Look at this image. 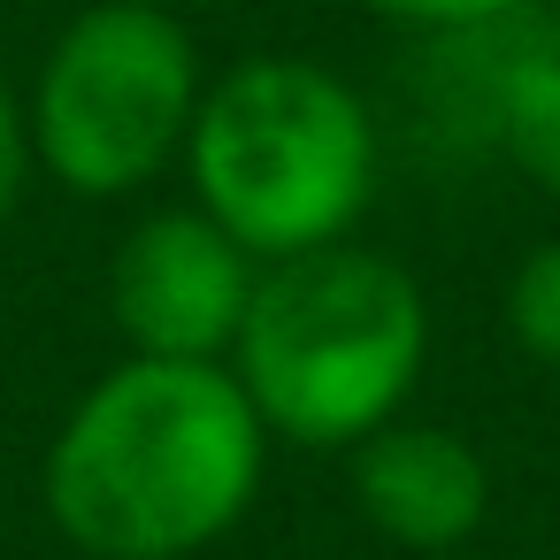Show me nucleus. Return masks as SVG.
<instances>
[{
	"label": "nucleus",
	"instance_id": "f257e3e1",
	"mask_svg": "<svg viewBox=\"0 0 560 560\" xmlns=\"http://www.w3.org/2000/svg\"><path fill=\"white\" fill-rule=\"evenodd\" d=\"M269 430L223 361L108 369L47 445V514L85 560H192L261 491Z\"/></svg>",
	"mask_w": 560,
	"mask_h": 560
},
{
	"label": "nucleus",
	"instance_id": "f03ea898",
	"mask_svg": "<svg viewBox=\"0 0 560 560\" xmlns=\"http://www.w3.org/2000/svg\"><path fill=\"white\" fill-rule=\"evenodd\" d=\"M430 315L399 261L361 246H315L269 261L238 323V384L269 438L361 445L399 415L422 376Z\"/></svg>",
	"mask_w": 560,
	"mask_h": 560
},
{
	"label": "nucleus",
	"instance_id": "7ed1b4c3",
	"mask_svg": "<svg viewBox=\"0 0 560 560\" xmlns=\"http://www.w3.org/2000/svg\"><path fill=\"white\" fill-rule=\"evenodd\" d=\"M185 162L208 223H223L254 261H292L338 246L369 215L376 116L323 62L261 55L200 93Z\"/></svg>",
	"mask_w": 560,
	"mask_h": 560
},
{
	"label": "nucleus",
	"instance_id": "20e7f679",
	"mask_svg": "<svg viewBox=\"0 0 560 560\" xmlns=\"http://www.w3.org/2000/svg\"><path fill=\"white\" fill-rule=\"evenodd\" d=\"M200 116L192 32L154 0H93L62 24L32 85V162L78 200H124L162 177Z\"/></svg>",
	"mask_w": 560,
	"mask_h": 560
},
{
	"label": "nucleus",
	"instance_id": "39448f33",
	"mask_svg": "<svg viewBox=\"0 0 560 560\" xmlns=\"http://www.w3.org/2000/svg\"><path fill=\"white\" fill-rule=\"evenodd\" d=\"M254 254L200 208L147 215L108 269V315L147 361H223L254 307Z\"/></svg>",
	"mask_w": 560,
	"mask_h": 560
},
{
	"label": "nucleus",
	"instance_id": "423d86ee",
	"mask_svg": "<svg viewBox=\"0 0 560 560\" xmlns=\"http://www.w3.org/2000/svg\"><path fill=\"white\" fill-rule=\"evenodd\" d=\"M353 499L376 537L407 552H453L476 537L491 506V476L468 438L430 430V422H384L353 453Z\"/></svg>",
	"mask_w": 560,
	"mask_h": 560
},
{
	"label": "nucleus",
	"instance_id": "0eeeda50",
	"mask_svg": "<svg viewBox=\"0 0 560 560\" xmlns=\"http://www.w3.org/2000/svg\"><path fill=\"white\" fill-rule=\"evenodd\" d=\"M491 131H499V147L514 154V170L560 200V47L529 55V62L506 78V93H499V108H491Z\"/></svg>",
	"mask_w": 560,
	"mask_h": 560
},
{
	"label": "nucleus",
	"instance_id": "6e6552de",
	"mask_svg": "<svg viewBox=\"0 0 560 560\" xmlns=\"http://www.w3.org/2000/svg\"><path fill=\"white\" fill-rule=\"evenodd\" d=\"M506 330L529 361L560 369V238H545L514 277H506Z\"/></svg>",
	"mask_w": 560,
	"mask_h": 560
},
{
	"label": "nucleus",
	"instance_id": "1a4fd4ad",
	"mask_svg": "<svg viewBox=\"0 0 560 560\" xmlns=\"http://www.w3.org/2000/svg\"><path fill=\"white\" fill-rule=\"evenodd\" d=\"M384 24H407V32H468V24H491V16H514L529 0H361Z\"/></svg>",
	"mask_w": 560,
	"mask_h": 560
},
{
	"label": "nucleus",
	"instance_id": "9d476101",
	"mask_svg": "<svg viewBox=\"0 0 560 560\" xmlns=\"http://www.w3.org/2000/svg\"><path fill=\"white\" fill-rule=\"evenodd\" d=\"M24 177H32V124H24L16 93L0 85V223L16 215V200H24Z\"/></svg>",
	"mask_w": 560,
	"mask_h": 560
}]
</instances>
